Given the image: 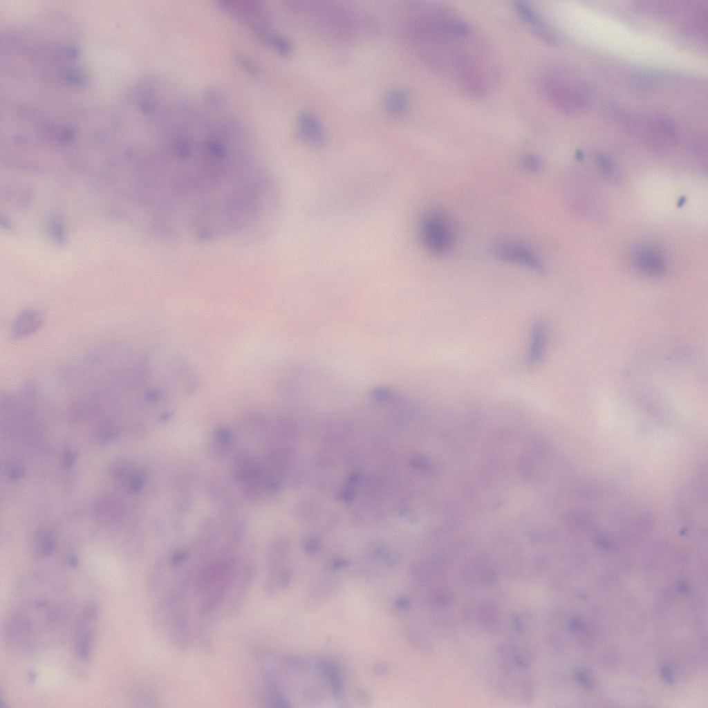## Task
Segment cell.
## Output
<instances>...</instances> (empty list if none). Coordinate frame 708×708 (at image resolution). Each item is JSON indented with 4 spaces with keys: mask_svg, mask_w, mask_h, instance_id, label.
I'll return each instance as SVG.
<instances>
[{
    "mask_svg": "<svg viewBox=\"0 0 708 708\" xmlns=\"http://www.w3.org/2000/svg\"><path fill=\"white\" fill-rule=\"evenodd\" d=\"M547 331L541 321H535L530 330L525 361L528 366H536L543 359L547 345Z\"/></svg>",
    "mask_w": 708,
    "mask_h": 708,
    "instance_id": "obj_8",
    "label": "cell"
},
{
    "mask_svg": "<svg viewBox=\"0 0 708 708\" xmlns=\"http://www.w3.org/2000/svg\"><path fill=\"white\" fill-rule=\"evenodd\" d=\"M633 261L638 270L649 276H661L666 270V263L662 253L649 246L637 248L633 253Z\"/></svg>",
    "mask_w": 708,
    "mask_h": 708,
    "instance_id": "obj_4",
    "label": "cell"
},
{
    "mask_svg": "<svg viewBox=\"0 0 708 708\" xmlns=\"http://www.w3.org/2000/svg\"><path fill=\"white\" fill-rule=\"evenodd\" d=\"M216 439L221 442L227 444L231 440V434L227 429L220 428L216 433Z\"/></svg>",
    "mask_w": 708,
    "mask_h": 708,
    "instance_id": "obj_16",
    "label": "cell"
},
{
    "mask_svg": "<svg viewBox=\"0 0 708 708\" xmlns=\"http://www.w3.org/2000/svg\"><path fill=\"white\" fill-rule=\"evenodd\" d=\"M492 254L503 262L516 264L537 272H543L544 270L536 254L521 243L512 241L497 242L492 248Z\"/></svg>",
    "mask_w": 708,
    "mask_h": 708,
    "instance_id": "obj_3",
    "label": "cell"
},
{
    "mask_svg": "<svg viewBox=\"0 0 708 708\" xmlns=\"http://www.w3.org/2000/svg\"><path fill=\"white\" fill-rule=\"evenodd\" d=\"M520 163L523 169L530 173H537L541 168L539 158L532 153H524L521 158Z\"/></svg>",
    "mask_w": 708,
    "mask_h": 708,
    "instance_id": "obj_12",
    "label": "cell"
},
{
    "mask_svg": "<svg viewBox=\"0 0 708 708\" xmlns=\"http://www.w3.org/2000/svg\"><path fill=\"white\" fill-rule=\"evenodd\" d=\"M420 240L431 254L436 257L448 255L456 243L455 232L449 220L440 211L429 209L421 216L419 222Z\"/></svg>",
    "mask_w": 708,
    "mask_h": 708,
    "instance_id": "obj_2",
    "label": "cell"
},
{
    "mask_svg": "<svg viewBox=\"0 0 708 708\" xmlns=\"http://www.w3.org/2000/svg\"><path fill=\"white\" fill-rule=\"evenodd\" d=\"M1 73L67 88H84L86 72L76 27L59 12H46L1 33Z\"/></svg>",
    "mask_w": 708,
    "mask_h": 708,
    "instance_id": "obj_1",
    "label": "cell"
},
{
    "mask_svg": "<svg viewBox=\"0 0 708 708\" xmlns=\"http://www.w3.org/2000/svg\"><path fill=\"white\" fill-rule=\"evenodd\" d=\"M97 616L94 606H88L78 621L76 629L75 650L79 657L88 658L91 648L93 635V623Z\"/></svg>",
    "mask_w": 708,
    "mask_h": 708,
    "instance_id": "obj_5",
    "label": "cell"
},
{
    "mask_svg": "<svg viewBox=\"0 0 708 708\" xmlns=\"http://www.w3.org/2000/svg\"><path fill=\"white\" fill-rule=\"evenodd\" d=\"M512 3L517 14L524 21L531 25L539 37L550 44L557 42L555 35L550 31L544 21L532 6L525 1L518 0L512 1Z\"/></svg>",
    "mask_w": 708,
    "mask_h": 708,
    "instance_id": "obj_7",
    "label": "cell"
},
{
    "mask_svg": "<svg viewBox=\"0 0 708 708\" xmlns=\"http://www.w3.org/2000/svg\"><path fill=\"white\" fill-rule=\"evenodd\" d=\"M42 322V315L36 310H25L15 319L12 335L15 339L23 338L38 330Z\"/></svg>",
    "mask_w": 708,
    "mask_h": 708,
    "instance_id": "obj_9",
    "label": "cell"
},
{
    "mask_svg": "<svg viewBox=\"0 0 708 708\" xmlns=\"http://www.w3.org/2000/svg\"><path fill=\"white\" fill-rule=\"evenodd\" d=\"M76 453L73 450L66 451L62 458V464L64 468H70L75 462Z\"/></svg>",
    "mask_w": 708,
    "mask_h": 708,
    "instance_id": "obj_14",
    "label": "cell"
},
{
    "mask_svg": "<svg viewBox=\"0 0 708 708\" xmlns=\"http://www.w3.org/2000/svg\"><path fill=\"white\" fill-rule=\"evenodd\" d=\"M596 160L602 175L606 179L613 183L620 180V173L610 158L602 153H598L596 156Z\"/></svg>",
    "mask_w": 708,
    "mask_h": 708,
    "instance_id": "obj_11",
    "label": "cell"
},
{
    "mask_svg": "<svg viewBox=\"0 0 708 708\" xmlns=\"http://www.w3.org/2000/svg\"><path fill=\"white\" fill-rule=\"evenodd\" d=\"M298 131L302 139L310 145H323L326 133L319 120L312 113L304 111L297 118Z\"/></svg>",
    "mask_w": 708,
    "mask_h": 708,
    "instance_id": "obj_6",
    "label": "cell"
},
{
    "mask_svg": "<svg viewBox=\"0 0 708 708\" xmlns=\"http://www.w3.org/2000/svg\"><path fill=\"white\" fill-rule=\"evenodd\" d=\"M24 473L25 472L22 467L15 466L10 468V471L8 472V476L12 479H17L21 478L24 476Z\"/></svg>",
    "mask_w": 708,
    "mask_h": 708,
    "instance_id": "obj_17",
    "label": "cell"
},
{
    "mask_svg": "<svg viewBox=\"0 0 708 708\" xmlns=\"http://www.w3.org/2000/svg\"><path fill=\"white\" fill-rule=\"evenodd\" d=\"M188 553L180 551L173 555L171 559V564L173 567H178L182 565L188 559Z\"/></svg>",
    "mask_w": 708,
    "mask_h": 708,
    "instance_id": "obj_15",
    "label": "cell"
},
{
    "mask_svg": "<svg viewBox=\"0 0 708 708\" xmlns=\"http://www.w3.org/2000/svg\"><path fill=\"white\" fill-rule=\"evenodd\" d=\"M408 96L403 91L397 89L390 92L385 99L387 112L393 116L404 114L408 106Z\"/></svg>",
    "mask_w": 708,
    "mask_h": 708,
    "instance_id": "obj_10",
    "label": "cell"
},
{
    "mask_svg": "<svg viewBox=\"0 0 708 708\" xmlns=\"http://www.w3.org/2000/svg\"><path fill=\"white\" fill-rule=\"evenodd\" d=\"M37 544L39 545L41 552L46 555H50L55 549V541L50 534L45 532L37 534Z\"/></svg>",
    "mask_w": 708,
    "mask_h": 708,
    "instance_id": "obj_13",
    "label": "cell"
}]
</instances>
